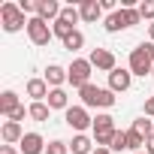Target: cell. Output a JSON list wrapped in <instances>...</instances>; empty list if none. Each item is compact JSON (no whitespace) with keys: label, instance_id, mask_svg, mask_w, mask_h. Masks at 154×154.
<instances>
[{"label":"cell","instance_id":"8992f818","mask_svg":"<svg viewBox=\"0 0 154 154\" xmlns=\"http://www.w3.org/2000/svg\"><path fill=\"white\" fill-rule=\"evenodd\" d=\"M63 121H66V127L75 130V133H85L88 127H94V118L88 115L85 106H69V109L63 112Z\"/></svg>","mask_w":154,"mask_h":154},{"label":"cell","instance_id":"3957f363","mask_svg":"<svg viewBox=\"0 0 154 154\" xmlns=\"http://www.w3.org/2000/svg\"><path fill=\"white\" fill-rule=\"evenodd\" d=\"M91 60H85V57H75L69 66H66V82L75 88V91H82L85 85H91Z\"/></svg>","mask_w":154,"mask_h":154},{"label":"cell","instance_id":"d6986e66","mask_svg":"<svg viewBox=\"0 0 154 154\" xmlns=\"http://www.w3.org/2000/svg\"><path fill=\"white\" fill-rule=\"evenodd\" d=\"M112 130H118L112 115H106V112H103V115H97V118H94V133H112Z\"/></svg>","mask_w":154,"mask_h":154},{"label":"cell","instance_id":"9a60e30c","mask_svg":"<svg viewBox=\"0 0 154 154\" xmlns=\"http://www.w3.org/2000/svg\"><path fill=\"white\" fill-rule=\"evenodd\" d=\"M45 103H48V109H63V112H66V109H69V94H66L63 88H51Z\"/></svg>","mask_w":154,"mask_h":154},{"label":"cell","instance_id":"d590c367","mask_svg":"<svg viewBox=\"0 0 154 154\" xmlns=\"http://www.w3.org/2000/svg\"><path fill=\"white\" fill-rule=\"evenodd\" d=\"M151 75H154V72H151Z\"/></svg>","mask_w":154,"mask_h":154},{"label":"cell","instance_id":"7c38bea8","mask_svg":"<svg viewBox=\"0 0 154 154\" xmlns=\"http://www.w3.org/2000/svg\"><path fill=\"white\" fill-rule=\"evenodd\" d=\"M79 12H82V21H88V24H94L100 15H103V6H100V0H82V6H79Z\"/></svg>","mask_w":154,"mask_h":154},{"label":"cell","instance_id":"ba28073f","mask_svg":"<svg viewBox=\"0 0 154 154\" xmlns=\"http://www.w3.org/2000/svg\"><path fill=\"white\" fill-rule=\"evenodd\" d=\"M88 60H91V66H94V69H103V72H112V69H118V63H115V54H112L109 48H94Z\"/></svg>","mask_w":154,"mask_h":154},{"label":"cell","instance_id":"f546056e","mask_svg":"<svg viewBox=\"0 0 154 154\" xmlns=\"http://www.w3.org/2000/svg\"><path fill=\"white\" fill-rule=\"evenodd\" d=\"M145 115H151V118H154V97H148V100H145Z\"/></svg>","mask_w":154,"mask_h":154},{"label":"cell","instance_id":"5bb4252c","mask_svg":"<svg viewBox=\"0 0 154 154\" xmlns=\"http://www.w3.org/2000/svg\"><path fill=\"white\" fill-rule=\"evenodd\" d=\"M42 79H45L51 88H63V82H66V69H63V66H57V63H48Z\"/></svg>","mask_w":154,"mask_h":154},{"label":"cell","instance_id":"1f68e13d","mask_svg":"<svg viewBox=\"0 0 154 154\" xmlns=\"http://www.w3.org/2000/svg\"><path fill=\"white\" fill-rule=\"evenodd\" d=\"M0 154H18V151H15L12 145H0Z\"/></svg>","mask_w":154,"mask_h":154},{"label":"cell","instance_id":"e0dca14e","mask_svg":"<svg viewBox=\"0 0 154 154\" xmlns=\"http://www.w3.org/2000/svg\"><path fill=\"white\" fill-rule=\"evenodd\" d=\"M94 148H97V145H94L85 133H75L72 142H69V151H72V154H94Z\"/></svg>","mask_w":154,"mask_h":154},{"label":"cell","instance_id":"cb8c5ba5","mask_svg":"<svg viewBox=\"0 0 154 154\" xmlns=\"http://www.w3.org/2000/svg\"><path fill=\"white\" fill-rule=\"evenodd\" d=\"M142 145H145V136H139L136 130H127V148L136 154V151H142Z\"/></svg>","mask_w":154,"mask_h":154},{"label":"cell","instance_id":"44dd1931","mask_svg":"<svg viewBox=\"0 0 154 154\" xmlns=\"http://www.w3.org/2000/svg\"><path fill=\"white\" fill-rule=\"evenodd\" d=\"M27 112H30V118H33V121H48V115H51L48 103H30V106H27Z\"/></svg>","mask_w":154,"mask_h":154},{"label":"cell","instance_id":"2e32d148","mask_svg":"<svg viewBox=\"0 0 154 154\" xmlns=\"http://www.w3.org/2000/svg\"><path fill=\"white\" fill-rule=\"evenodd\" d=\"M18 106H21V100H18L15 91H3V94H0V115H6V118H9Z\"/></svg>","mask_w":154,"mask_h":154},{"label":"cell","instance_id":"ffe728a7","mask_svg":"<svg viewBox=\"0 0 154 154\" xmlns=\"http://www.w3.org/2000/svg\"><path fill=\"white\" fill-rule=\"evenodd\" d=\"M51 33L54 36H60V42L69 36V33H75V24H69V21H63V18H57L54 24H51Z\"/></svg>","mask_w":154,"mask_h":154},{"label":"cell","instance_id":"484cf974","mask_svg":"<svg viewBox=\"0 0 154 154\" xmlns=\"http://www.w3.org/2000/svg\"><path fill=\"white\" fill-rule=\"evenodd\" d=\"M45 154H69V142H60V139H51L45 145Z\"/></svg>","mask_w":154,"mask_h":154},{"label":"cell","instance_id":"f1b7e54d","mask_svg":"<svg viewBox=\"0 0 154 154\" xmlns=\"http://www.w3.org/2000/svg\"><path fill=\"white\" fill-rule=\"evenodd\" d=\"M36 6H39V0H18V9L21 12H33L36 15Z\"/></svg>","mask_w":154,"mask_h":154},{"label":"cell","instance_id":"ac0fdd59","mask_svg":"<svg viewBox=\"0 0 154 154\" xmlns=\"http://www.w3.org/2000/svg\"><path fill=\"white\" fill-rule=\"evenodd\" d=\"M103 27H106L109 33H118V30H127V21H124V12L118 9V12H112V15H106V21H103Z\"/></svg>","mask_w":154,"mask_h":154},{"label":"cell","instance_id":"7402d4cb","mask_svg":"<svg viewBox=\"0 0 154 154\" xmlns=\"http://www.w3.org/2000/svg\"><path fill=\"white\" fill-rule=\"evenodd\" d=\"M130 130H136L139 136H145V139H148V136H154V121H148V118L142 115V118H136V121H133V127H130Z\"/></svg>","mask_w":154,"mask_h":154},{"label":"cell","instance_id":"5b68a950","mask_svg":"<svg viewBox=\"0 0 154 154\" xmlns=\"http://www.w3.org/2000/svg\"><path fill=\"white\" fill-rule=\"evenodd\" d=\"M27 36H30L33 45H48L54 33H51V24L48 21H42L39 15H30L27 18Z\"/></svg>","mask_w":154,"mask_h":154},{"label":"cell","instance_id":"52a82bcc","mask_svg":"<svg viewBox=\"0 0 154 154\" xmlns=\"http://www.w3.org/2000/svg\"><path fill=\"white\" fill-rule=\"evenodd\" d=\"M130 85H133V72L130 69L118 66V69L109 72V91L112 94H124V91H130Z\"/></svg>","mask_w":154,"mask_h":154},{"label":"cell","instance_id":"8fae6325","mask_svg":"<svg viewBox=\"0 0 154 154\" xmlns=\"http://www.w3.org/2000/svg\"><path fill=\"white\" fill-rule=\"evenodd\" d=\"M48 91H51V88H48L45 79H30V82H27V97H30L33 103H45V100H48Z\"/></svg>","mask_w":154,"mask_h":154},{"label":"cell","instance_id":"d4e9b609","mask_svg":"<svg viewBox=\"0 0 154 154\" xmlns=\"http://www.w3.org/2000/svg\"><path fill=\"white\" fill-rule=\"evenodd\" d=\"M136 9H139L142 21H151V24H154V0H142V3H139Z\"/></svg>","mask_w":154,"mask_h":154},{"label":"cell","instance_id":"6da1fadb","mask_svg":"<svg viewBox=\"0 0 154 154\" xmlns=\"http://www.w3.org/2000/svg\"><path fill=\"white\" fill-rule=\"evenodd\" d=\"M133 75H151L154 72V42H139L133 51H130V66H127Z\"/></svg>","mask_w":154,"mask_h":154},{"label":"cell","instance_id":"9c48e42d","mask_svg":"<svg viewBox=\"0 0 154 154\" xmlns=\"http://www.w3.org/2000/svg\"><path fill=\"white\" fill-rule=\"evenodd\" d=\"M18 148H21V154H42L45 151V139L39 133H24V139L18 142Z\"/></svg>","mask_w":154,"mask_h":154},{"label":"cell","instance_id":"836d02e7","mask_svg":"<svg viewBox=\"0 0 154 154\" xmlns=\"http://www.w3.org/2000/svg\"><path fill=\"white\" fill-rule=\"evenodd\" d=\"M148 36H151V42H154V24H148Z\"/></svg>","mask_w":154,"mask_h":154},{"label":"cell","instance_id":"e575fe53","mask_svg":"<svg viewBox=\"0 0 154 154\" xmlns=\"http://www.w3.org/2000/svg\"><path fill=\"white\" fill-rule=\"evenodd\" d=\"M136 154H145V151H136Z\"/></svg>","mask_w":154,"mask_h":154},{"label":"cell","instance_id":"7a4b0ae2","mask_svg":"<svg viewBox=\"0 0 154 154\" xmlns=\"http://www.w3.org/2000/svg\"><path fill=\"white\" fill-rule=\"evenodd\" d=\"M82 97V106L85 109H112L115 106V94L109 88H97V85H85L79 91Z\"/></svg>","mask_w":154,"mask_h":154},{"label":"cell","instance_id":"d6a6232c","mask_svg":"<svg viewBox=\"0 0 154 154\" xmlns=\"http://www.w3.org/2000/svg\"><path fill=\"white\" fill-rule=\"evenodd\" d=\"M94 154H115L112 148H94Z\"/></svg>","mask_w":154,"mask_h":154},{"label":"cell","instance_id":"30bf717a","mask_svg":"<svg viewBox=\"0 0 154 154\" xmlns=\"http://www.w3.org/2000/svg\"><path fill=\"white\" fill-rule=\"evenodd\" d=\"M60 9H63V6L57 3V0H39V6H36V15H39L42 21H51V24H54V21L60 18Z\"/></svg>","mask_w":154,"mask_h":154},{"label":"cell","instance_id":"4316f807","mask_svg":"<svg viewBox=\"0 0 154 154\" xmlns=\"http://www.w3.org/2000/svg\"><path fill=\"white\" fill-rule=\"evenodd\" d=\"M60 18H63V21H69V24H75V21L82 18V12H79V9H75V6L69 3V6H63V9H60Z\"/></svg>","mask_w":154,"mask_h":154},{"label":"cell","instance_id":"603a6c76","mask_svg":"<svg viewBox=\"0 0 154 154\" xmlns=\"http://www.w3.org/2000/svg\"><path fill=\"white\" fill-rule=\"evenodd\" d=\"M82 45H85V33H82V30H75V33H69V36L63 39V48H66V51H79Z\"/></svg>","mask_w":154,"mask_h":154},{"label":"cell","instance_id":"83f0119b","mask_svg":"<svg viewBox=\"0 0 154 154\" xmlns=\"http://www.w3.org/2000/svg\"><path fill=\"white\" fill-rule=\"evenodd\" d=\"M127 148V133L124 130H115V136H112V151H124Z\"/></svg>","mask_w":154,"mask_h":154},{"label":"cell","instance_id":"4dcf8cb0","mask_svg":"<svg viewBox=\"0 0 154 154\" xmlns=\"http://www.w3.org/2000/svg\"><path fill=\"white\" fill-rule=\"evenodd\" d=\"M145 154H154V136L145 139Z\"/></svg>","mask_w":154,"mask_h":154},{"label":"cell","instance_id":"4fadbf2b","mask_svg":"<svg viewBox=\"0 0 154 154\" xmlns=\"http://www.w3.org/2000/svg\"><path fill=\"white\" fill-rule=\"evenodd\" d=\"M0 136H3V145H15V142H21V139H24V130H21V124L6 121V124H3V130H0Z\"/></svg>","mask_w":154,"mask_h":154},{"label":"cell","instance_id":"277c9868","mask_svg":"<svg viewBox=\"0 0 154 154\" xmlns=\"http://www.w3.org/2000/svg\"><path fill=\"white\" fill-rule=\"evenodd\" d=\"M0 24H3L6 33H18L21 27L27 30V18L18 9V3H3V6H0Z\"/></svg>","mask_w":154,"mask_h":154}]
</instances>
